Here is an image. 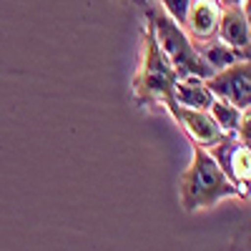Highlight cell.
Listing matches in <instances>:
<instances>
[{
    "label": "cell",
    "instance_id": "6da1fadb",
    "mask_svg": "<svg viewBox=\"0 0 251 251\" xmlns=\"http://www.w3.org/2000/svg\"><path fill=\"white\" fill-rule=\"evenodd\" d=\"M178 196H181V208L186 214L201 211V208H214L219 201L231 199V196L249 201V196L241 194L228 181V176L221 171V166L214 161V156L199 143H194L191 163L186 166V171L181 176Z\"/></svg>",
    "mask_w": 251,
    "mask_h": 251
},
{
    "label": "cell",
    "instance_id": "7a4b0ae2",
    "mask_svg": "<svg viewBox=\"0 0 251 251\" xmlns=\"http://www.w3.org/2000/svg\"><path fill=\"white\" fill-rule=\"evenodd\" d=\"M143 10H146V25L151 28V33L156 38L161 53L169 58V63L174 66L176 75L208 78V75L214 73L211 68H208V63L201 58L196 43L186 35V30L158 3L146 5Z\"/></svg>",
    "mask_w": 251,
    "mask_h": 251
},
{
    "label": "cell",
    "instance_id": "3957f363",
    "mask_svg": "<svg viewBox=\"0 0 251 251\" xmlns=\"http://www.w3.org/2000/svg\"><path fill=\"white\" fill-rule=\"evenodd\" d=\"M176 71L169 63L156 43L151 28H143V50H141V63L133 75V98L138 106H161L166 98L174 96V83H176Z\"/></svg>",
    "mask_w": 251,
    "mask_h": 251
},
{
    "label": "cell",
    "instance_id": "277c9868",
    "mask_svg": "<svg viewBox=\"0 0 251 251\" xmlns=\"http://www.w3.org/2000/svg\"><path fill=\"white\" fill-rule=\"evenodd\" d=\"M221 166V171L228 176L241 194L249 196V181H251V146L241 143L236 133H224L206 149Z\"/></svg>",
    "mask_w": 251,
    "mask_h": 251
},
{
    "label": "cell",
    "instance_id": "5b68a950",
    "mask_svg": "<svg viewBox=\"0 0 251 251\" xmlns=\"http://www.w3.org/2000/svg\"><path fill=\"white\" fill-rule=\"evenodd\" d=\"M206 86L216 98L234 103L236 108H251V66L249 60H236L206 78Z\"/></svg>",
    "mask_w": 251,
    "mask_h": 251
},
{
    "label": "cell",
    "instance_id": "8992f818",
    "mask_svg": "<svg viewBox=\"0 0 251 251\" xmlns=\"http://www.w3.org/2000/svg\"><path fill=\"white\" fill-rule=\"evenodd\" d=\"M161 106H166V111L171 113V118L183 128V133L191 138L194 143L203 146V149H208L214 141H219L224 136V131L219 128V126L214 123V118L208 116V111L203 108H188V106H181V103L171 98H166Z\"/></svg>",
    "mask_w": 251,
    "mask_h": 251
},
{
    "label": "cell",
    "instance_id": "52a82bcc",
    "mask_svg": "<svg viewBox=\"0 0 251 251\" xmlns=\"http://www.w3.org/2000/svg\"><path fill=\"white\" fill-rule=\"evenodd\" d=\"M219 15H221V0H191L181 28L196 46L206 43V40L216 38Z\"/></svg>",
    "mask_w": 251,
    "mask_h": 251
},
{
    "label": "cell",
    "instance_id": "ba28073f",
    "mask_svg": "<svg viewBox=\"0 0 251 251\" xmlns=\"http://www.w3.org/2000/svg\"><path fill=\"white\" fill-rule=\"evenodd\" d=\"M216 38L249 53L251 46V25H249V8L244 5H221Z\"/></svg>",
    "mask_w": 251,
    "mask_h": 251
},
{
    "label": "cell",
    "instance_id": "9c48e42d",
    "mask_svg": "<svg viewBox=\"0 0 251 251\" xmlns=\"http://www.w3.org/2000/svg\"><path fill=\"white\" fill-rule=\"evenodd\" d=\"M174 100L188 108H208V103L214 100V93L208 91L206 78L199 75H178L174 83Z\"/></svg>",
    "mask_w": 251,
    "mask_h": 251
},
{
    "label": "cell",
    "instance_id": "30bf717a",
    "mask_svg": "<svg viewBox=\"0 0 251 251\" xmlns=\"http://www.w3.org/2000/svg\"><path fill=\"white\" fill-rule=\"evenodd\" d=\"M196 48H199L201 58L208 63V68H211L214 73L226 68V66H231V63H236V60H249L246 50H239L234 46L224 43L221 38H211V40H206V43H199Z\"/></svg>",
    "mask_w": 251,
    "mask_h": 251
},
{
    "label": "cell",
    "instance_id": "8fae6325",
    "mask_svg": "<svg viewBox=\"0 0 251 251\" xmlns=\"http://www.w3.org/2000/svg\"><path fill=\"white\" fill-rule=\"evenodd\" d=\"M208 116L214 118V123L219 126V128L224 131V133H234L236 128H239V123H241V118H244V113L249 111H241V108H236L234 103H228V100H224V98H216L214 96V100L208 103Z\"/></svg>",
    "mask_w": 251,
    "mask_h": 251
},
{
    "label": "cell",
    "instance_id": "7c38bea8",
    "mask_svg": "<svg viewBox=\"0 0 251 251\" xmlns=\"http://www.w3.org/2000/svg\"><path fill=\"white\" fill-rule=\"evenodd\" d=\"M156 3L169 13L178 25H183V18H186V10H188V3H191V0H156Z\"/></svg>",
    "mask_w": 251,
    "mask_h": 251
},
{
    "label": "cell",
    "instance_id": "4fadbf2b",
    "mask_svg": "<svg viewBox=\"0 0 251 251\" xmlns=\"http://www.w3.org/2000/svg\"><path fill=\"white\" fill-rule=\"evenodd\" d=\"M246 0H221V5H244ZM244 8H249V5H244Z\"/></svg>",
    "mask_w": 251,
    "mask_h": 251
},
{
    "label": "cell",
    "instance_id": "5bb4252c",
    "mask_svg": "<svg viewBox=\"0 0 251 251\" xmlns=\"http://www.w3.org/2000/svg\"><path fill=\"white\" fill-rule=\"evenodd\" d=\"M131 3H136V5L146 8V5H151V3H156V0H131Z\"/></svg>",
    "mask_w": 251,
    "mask_h": 251
}]
</instances>
